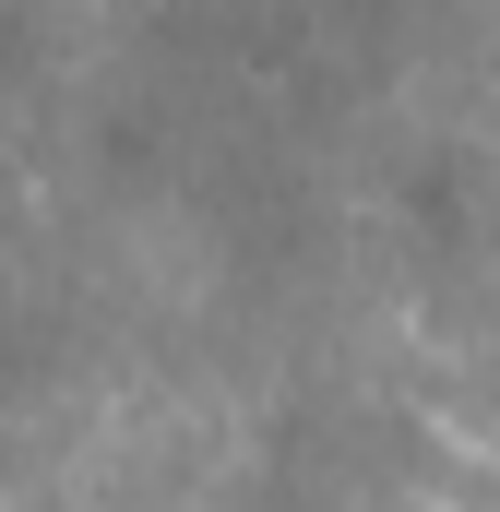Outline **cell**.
I'll list each match as a JSON object with an SVG mask.
<instances>
[{"mask_svg":"<svg viewBox=\"0 0 500 512\" xmlns=\"http://www.w3.org/2000/svg\"><path fill=\"white\" fill-rule=\"evenodd\" d=\"M393 215H405V239H417L429 262H477V251H489V179H477V155H465V143L405 155Z\"/></svg>","mask_w":500,"mask_h":512,"instance_id":"1","label":"cell"},{"mask_svg":"<svg viewBox=\"0 0 500 512\" xmlns=\"http://www.w3.org/2000/svg\"><path fill=\"white\" fill-rule=\"evenodd\" d=\"M36 72V0H0V84Z\"/></svg>","mask_w":500,"mask_h":512,"instance_id":"2","label":"cell"},{"mask_svg":"<svg viewBox=\"0 0 500 512\" xmlns=\"http://www.w3.org/2000/svg\"><path fill=\"white\" fill-rule=\"evenodd\" d=\"M24 370H36V346H24V334H12V322H0V393L24 382Z\"/></svg>","mask_w":500,"mask_h":512,"instance_id":"3","label":"cell"}]
</instances>
